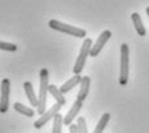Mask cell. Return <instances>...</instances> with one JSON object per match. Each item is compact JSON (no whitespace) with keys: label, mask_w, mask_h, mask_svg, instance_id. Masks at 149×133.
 <instances>
[{"label":"cell","mask_w":149,"mask_h":133,"mask_svg":"<svg viewBox=\"0 0 149 133\" xmlns=\"http://www.w3.org/2000/svg\"><path fill=\"white\" fill-rule=\"evenodd\" d=\"M39 97H37V114L42 115L46 111V96L49 94V70L46 68H42L40 70L39 77Z\"/></svg>","instance_id":"1"},{"label":"cell","mask_w":149,"mask_h":133,"mask_svg":"<svg viewBox=\"0 0 149 133\" xmlns=\"http://www.w3.org/2000/svg\"><path fill=\"white\" fill-rule=\"evenodd\" d=\"M49 27L52 30H55L58 32L66 33V35L73 36V37H79V39H85L86 37V31L84 28H80V27L76 26H71L68 23H63L58 19H50L49 21Z\"/></svg>","instance_id":"2"},{"label":"cell","mask_w":149,"mask_h":133,"mask_svg":"<svg viewBox=\"0 0 149 133\" xmlns=\"http://www.w3.org/2000/svg\"><path fill=\"white\" fill-rule=\"evenodd\" d=\"M129 45H121V59H120V78L118 82L121 86H126L129 82Z\"/></svg>","instance_id":"3"},{"label":"cell","mask_w":149,"mask_h":133,"mask_svg":"<svg viewBox=\"0 0 149 133\" xmlns=\"http://www.w3.org/2000/svg\"><path fill=\"white\" fill-rule=\"evenodd\" d=\"M93 46V41L91 39H85L82 42V46L80 49V54L76 59V63H74L73 67V73L74 74H81V72L84 70V67H85L86 59L90 55V49Z\"/></svg>","instance_id":"4"},{"label":"cell","mask_w":149,"mask_h":133,"mask_svg":"<svg viewBox=\"0 0 149 133\" xmlns=\"http://www.w3.org/2000/svg\"><path fill=\"white\" fill-rule=\"evenodd\" d=\"M9 96H10V81L4 78L0 86V113H7L9 109Z\"/></svg>","instance_id":"5"},{"label":"cell","mask_w":149,"mask_h":133,"mask_svg":"<svg viewBox=\"0 0 149 133\" xmlns=\"http://www.w3.org/2000/svg\"><path fill=\"white\" fill-rule=\"evenodd\" d=\"M61 108H62V105H59L58 103H55L54 105H53L52 108H49L48 110L45 111L42 115H40V118L36 120L35 123H33V127H35L36 129H39V128H42L46 123L49 122L50 119L54 118L57 114H59V110H61Z\"/></svg>","instance_id":"6"},{"label":"cell","mask_w":149,"mask_h":133,"mask_svg":"<svg viewBox=\"0 0 149 133\" xmlns=\"http://www.w3.org/2000/svg\"><path fill=\"white\" fill-rule=\"evenodd\" d=\"M111 36H112V32L109 30H105L103 31V32L100 33V36L97 39V41L93 44L91 46V49H90V57L91 58H95V57H98L99 54H100V51L103 50V48H104V45L108 42V40L111 39Z\"/></svg>","instance_id":"7"},{"label":"cell","mask_w":149,"mask_h":133,"mask_svg":"<svg viewBox=\"0 0 149 133\" xmlns=\"http://www.w3.org/2000/svg\"><path fill=\"white\" fill-rule=\"evenodd\" d=\"M81 108H82V101H80V100L74 101L72 104V108H71V109L68 110V113L66 114V116H63V124L67 125V127L72 124L73 120L77 118V115H79Z\"/></svg>","instance_id":"8"},{"label":"cell","mask_w":149,"mask_h":133,"mask_svg":"<svg viewBox=\"0 0 149 133\" xmlns=\"http://www.w3.org/2000/svg\"><path fill=\"white\" fill-rule=\"evenodd\" d=\"M90 82H91L90 81V77H88V76L82 77L81 83H80V91H79V94H77V100L84 103V100L88 97L89 91H90Z\"/></svg>","instance_id":"9"},{"label":"cell","mask_w":149,"mask_h":133,"mask_svg":"<svg viewBox=\"0 0 149 133\" xmlns=\"http://www.w3.org/2000/svg\"><path fill=\"white\" fill-rule=\"evenodd\" d=\"M81 79H82V77H81V74H74L73 77H71L68 81L64 83L63 86L59 88L61 91H62V94H67V92H70L71 90H72L73 87H76V86H79L80 83H81Z\"/></svg>","instance_id":"10"},{"label":"cell","mask_w":149,"mask_h":133,"mask_svg":"<svg viewBox=\"0 0 149 133\" xmlns=\"http://www.w3.org/2000/svg\"><path fill=\"white\" fill-rule=\"evenodd\" d=\"M23 88H24V92H26V96H27V99H29L31 106L37 108L39 101H37V96L35 94V90H33V87H32V83L29 82V81H26L23 83Z\"/></svg>","instance_id":"11"},{"label":"cell","mask_w":149,"mask_h":133,"mask_svg":"<svg viewBox=\"0 0 149 133\" xmlns=\"http://www.w3.org/2000/svg\"><path fill=\"white\" fill-rule=\"evenodd\" d=\"M131 21L134 23V27H135V31L139 36L144 37L147 35V30H145V26L143 24V21H141V17L139 13H132L131 14Z\"/></svg>","instance_id":"12"},{"label":"cell","mask_w":149,"mask_h":133,"mask_svg":"<svg viewBox=\"0 0 149 133\" xmlns=\"http://www.w3.org/2000/svg\"><path fill=\"white\" fill-rule=\"evenodd\" d=\"M49 94L54 97V100L57 101L59 105H62V106H63V105H66V97H64V95L62 94V91L57 87V86L49 85Z\"/></svg>","instance_id":"13"},{"label":"cell","mask_w":149,"mask_h":133,"mask_svg":"<svg viewBox=\"0 0 149 133\" xmlns=\"http://www.w3.org/2000/svg\"><path fill=\"white\" fill-rule=\"evenodd\" d=\"M13 108H14V110L17 111V113L22 114V115L27 116V118H32V116L35 115V111H33V109H31V108L26 106V105H23L21 103H14Z\"/></svg>","instance_id":"14"},{"label":"cell","mask_w":149,"mask_h":133,"mask_svg":"<svg viewBox=\"0 0 149 133\" xmlns=\"http://www.w3.org/2000/svg\"><path fill=\"white\" fill-rule=\"evenodd\" d=\"M109 119H111V114L104 113L103 115H102L100 120L98 122V124H97V127H95V129H94L93 133H103V131L105 129V127H107V124H108V122H109Z\"/></svg>","instance_id":"15"},{"label":"cell","mask_w":149,"mask_h":133,"mask_svg":"<svg viewBox=\"0 0 149 133\" xmlns=\"http://www.w3.org/2000/svg\"><path fill=\"white\" fill-rule=\"evenodd\" d=\"M63 116L61 114H57V115L53 118V131L52 133H62V127H63Z\"/></svg>","instance_id":"16"},{"label":"cell","mask_w":149,"mask_h":133,"mask_svg":"<svg viewBox=\"0 0 149 133\" xmlns=\"http://www.w3.org/2000/svg\"><path fill=\"white\" fill-rule=\"evenodd\" d=\"M17 49H18V46L15 44L0 41V50H4V51H17Z\"/></svg>","instance_id":"17"},{"label":"cell","mask_w":149,"mask_h":133,"mask_svg":"<svg viewBox=\"0 0 149 133\" xmlns=\"http://www.w3.org/2000/svg\"><path fill=\"white\" fill-rule=\"evenodd\" d=\"M76 125L79 128V132L80 133H89L88 132V127H86V120L85 118H77V122H76Z\"/></svg>","instance_id":"18"},{"label":"cell","mask_w":149,"mask_h":133,"mask_svg":"<svg viewBox=\"0 0 149 133\" xmlns=\"http://www.w3.org/2000/svg\"><path fill=\"white\" fill-rule=\"evenodd\" d=\"M68 131H70V133H80L79 132V128H77V125L76 124H71V125H68Z\"/></svg>","instance_id":"19"},{"label":"cell","mask_w":149,"mask_h":133,"mask_svg":"<svg viewBox=\"0 0 149 133\" xmlns=\"http://www.w3.org/2000/svg\"><path fill=\"white\" fill-rule=\"evenodd\" d=\"M145 12H147V15H148V18H149V7H148L147 9H145Z\"/></svg>","instance_id":"20"}]
</instances>
